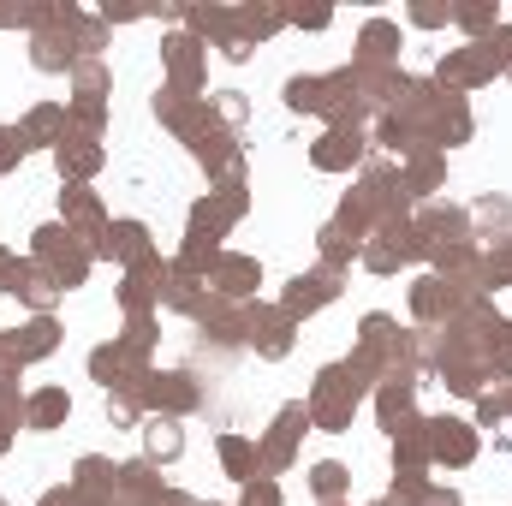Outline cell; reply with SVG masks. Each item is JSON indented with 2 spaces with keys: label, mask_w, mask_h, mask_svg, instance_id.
<instances>
[{
  "label": "cell",
  "mask_w": 512,
  "mask_h": 506,
  "mask_svg": "<svg viewBox=\"0 0 512 506\" xmlns=\"http://www.w3.org/2000/svg\"><path fill=\"white\" fill-rule=\"evenodd\" d=\"M66 411H72V399H66L60 387H48V393H36V399L24 405V423H30V429H54Z\"/></svg>",
  "instance_id": "8fae6325"
},
{
  "label": "cell",
  "mask_w": 512,
  "mask_h": 506,
  "mask_svg": "<svg viewBox=\"0 0 512 506\" xmlns=\"http://www.w3.org/2000/svg\"><path fill=\"white\" fill-rule=\"evenodd\" d=\"M453 24H465V30H495V6H471V12H453Z\"/></svg>",
  "instance_id": "d4e9b609"
},
{
  "label": "cell",
  "mask_w": 512,
  "mask_h": 506,
  "mask_svg": "<svg viewBox=\"0 0 512 506\" xmlns=\"http://www.w3.org/2000/svg\"><path fill=\"white\" fill-rule=\"evenodd\" d=\"M167 60H173V90H197V42L191 36H173L167 42Z\"/></svg>",
  "instance_id": "30bf717a"
},
{
  "label": "cell",
  "mask_w": 512,
  "mask_h": 506,
  "mask_svg": "<svg viewBox=\"0 0 512 506\" xmlns=\"http://www.w3.org/2000/svg\"><path fill=\"white\" fill-rule=\"evenodd\" d=\"M501 411H512V387H507V399H501Z\"/></svg>",
  "instance_id": "4dcf8cb0"
},
{
  "label": "cell",
  "mask_w": 512,
  "mask_h": 506,
  "mask_svg": "<svg viewBox=\"0 0 512 506\" xmlns=\"http://www.w3.org/2000/svg\"><path fill=\"white\" fill-rule=\"evenodd\" d=\"M358 155H364V137H358V131H340V126L310 149V161H316V167H328V173H334V167H352Z\"/></svg>",
  "instance_id": "277c9868"
},
{
  "label": "cell",
  "mask_w": 512,
  "mask_h": 506,
  "mask_svg": "<svg viewBox=\"0 0 512 506\" xmlns=\"http://www.w3.org/2000/svg\"><path fill=\"white\" fill-rule=\"evenodd\" d=\"M215 286H221V298L251 292V286H256V262H251V256H221V262H215Z\"/></svg>",
  "instance_id": "52a82bcc"
},
{
  "label": "cell",
  "mask_w": 512,
  "mask_h": 506,
  "mask_svg": "<svg viewBox=\"0 0 512 506\" xmlns=\"http://www.w3.org/2000/svg\"><path fill=\"white\" fill-rule=\"evenodd\" d=\"M310 489H316L322 501H340V495H346V465H316V471H310Z\"/></svg>",
  "instance_id": "ffe728a7"
},
{
  "label": "cell",
  "mask_w": 512,
  "mask_h": 506,
  "mask_svg": "<svg viewBox=\"0 0 512 506\" xmlns=\"http://www.w3.org/2000/svg\"><path fill=\"white\" fill-rule=\"evenodd\" d=\"M322 506H346V501H322Z\"/></svg>",
  "instance_id": "d6a6232c"
},
{
  "label": "cell",
  "mask_w": 512,
  "mask_h": 506,
  "mask_svg": "<svg viewBox=\"0 0 512 506\" xmlns=\"http://www.w3.org/2000/svg\"><path fill=\"white\" fill-rule=\"evenodd\" d=\"M96 256H126L131 268L137 262H149V227H137V221H114L108 233H102V245H96Z\"/></svg>",
  "instance_id": "6da1fadb"
},
{
  "label": "cell",
  "mask_w": 512,
  "mask_h": 506,
  "mask_svg": "<svg viewBox=\"0 0 512 506\" xmlns=\"http://www.w3.org/2000/svg\"><path fill=\"white\" fill-rule=\"evenodd\" d=\"M0 346H6L18 364H30V358H48V352H54V322H48V316H36L30 328H18V334H12V340H0Z\"/></svg>",
  "instance_id": "8992f818"
},
{
  "label": "cell",
  "mask_w": 512,
  "mask_h": 506,
  "mask_svg": "<svg viewBox=\"0 0 512 506\" xmlns=\"http://www.w3.org/2000/svg\"><path fill=\"white\" fill-rule=\"evenodd\" d=\"M471 453H477V435H471L465 423H453V417L429 423V459H453V465H465Z\"/></svg>",
  "instance_id": "7a4b0ae2"
},
{
  "label": "cell",
  "mask_w": 512,
  "mask_h": 506,
  "mask_svg": "<svg viewBox=\"0 0 512 506\" xmlns=\"http://www.w3.org/2000/svg\"><path fill=\"white\" fill-rule=\"evenodd\" d=\"M66 215H72L78 227H102V209H96L90 191H66Z\"/></svg>",
  "instance_id": "44dd1931"
},
{
  "label": "cell",
  "mask_w": 512,
  "mask_h": 506,
  "mask_svg": "<svg viewBox=\"0 0 512 506\" xmlns=\"http://www.w3.org/2000/svg\"><path fill=\"white\" fill-rule=\"evenodd\" d=\"M286 102H292L298 114H304V108H310V114H328V78H292V84H286Z\"/></svg>",
  "instance_id": "7c38bea8"
},
{
  "label": "cell",
  "mask_w": 512,
  "mask_h": 506,
  "mask_svg": "<svg viewBox=\"0 0 512 506\" xmlns=\"http://www.w3.org/2000/svg\"><path fill=\"white\" fill-rule=\"evenodd\" d=\"M24 149H30V143H24V131H18V126H0V173H12Z\"/></svg>",
  "instance_id": "603a6c76"
},
{
  "label": "cell",
  "mask_w": 512,
  "mask_h": 506,
  "mask_svg": "<svg viewBox=\"0 0 512 506\" xmlns=\"http://www.w3.org/2000/svg\"><path fill=\"white\" fill-rule=\"evenodd\" d=\"M245 506H280V489L262 477V483H251V489H245Z\"/></svg>",
  "instance_id": "484cf974"
},
{
  "label": "cell",
  "mask_w": 512,
  "mask_h": 506,
  "mask_svg": "<svg viewBox=\"0 0 512 506\" xmlns=\"http://www.w3.org/2000/svg\"><path fill=\"white\" fill-rule=\"evenodd\" d=\"M72 84H78V96H84V102H96V96L108 90V72H102L96 60H78V66H72Z\"/></svg>",
  "instance_id": "d6986e66"
},
{
  "label": "cell",
  "mask_w": 512,
  "mask_h": 506,
  "mask_svg": "<svg viewBox=\"0 0 512 506\" xmlns=\"http://www.w3.org/2000/svg\"><path fill=\"white\" fill-rule=\"evenodd\" d=\"M60 131V143H66V114L60 108H36L30 120H24V143H42V137H54Z\"/></svg>",
  "instance_id": "2e32d148"
},
{
  "label": "cell",
  "mask_w": 512,
  "mask_h": 506,
  "mask_svg": "<svg viewBox=\"0 0 512 506\" xmlns=\"http://www.w3.org/2000/svg\"><path fill=\"white\" fill-rule=\"evenodd\" d=\"M155 346V322L149 316H131V328H126V358H143Z\"/></svg>",
  "instance_id": "7402d4cb"
},
{
  "label": "cell",
  "mask_w": 512,
  "mask_h": 506,
  "mask_svg": "<svg viewBox=\"0 0 512 506\" xmlns=\"http://www.w3.org/2000/svg\"><path fill=\"white\" fill-rule=\"evenodd\" d=\"M215 108H221V120H245V102H239V90H221V96H215Z\"/></svg>",
  "instance_id": "4316f807"
},
{
  "label": "cell",
  "mask_w": 512,
  "mask_h": 506,
  "mask_svg": "<svg viewBox=\"0 0 512 506\" xmlns=\"http://www.w3.org/2000/svg\"><path fill=\"white\" fill-rule=\"evenodd\" d=\"M376 506H399V501H393V495H387V501H376Z\"/></svg>",
  "instance_id": "1f68e13d"
},
{
  "label": "cell",
  "mask_w": 512,
  "mask_h": 506,
  "mask_svg": "<svg viewBox=\"0 0 512 506\" xmlns=\"http://www.w3.org/2000/svg\"><path fill=\"white\" fill-rule=\"evenodd\" d=\"M280 30V12H239V36L251 42V36H274Z\"/></svg>",
  "instance_id": "cb8c5ba5"
},
{
  "label": "cell",
  "mask_w": 512,
  "mask_h": 506,
  "mask_svg": "<svg viewBox=\"0 0 512 506\" xmlns=\"http://www.w3.org/2000/svg\"><path fill=\"white\" fill-rule=\"evenodd\" d=\"M251 340L268 352V358H280V352L292 346V316H286V310H256L251 316Z\"/></svg>",
  "instance_id": "5b68a950"
},
{
  "label": "cell",
  "mask_w": 512,
  "mask_h": 506,
  "mask_svg": "<svg viewBox=\"0 0 512 506\" xmlns=\"http://www.w3.org/2000/svg\"><path fill=\"white\" fill-rule=\"evenodd\" d=\"M221 459H227V471H233V477H245V483L256 477V447H251V441L227 435V441H221Z\"/></svg>",
  "instance_id": "9a60e30c"
},
{
  "label": "cell",
  "mask_w": 512,
  "mask_h": 506,
  "mask_svg": "<svg viewBox=\"0 0 512 506\" xmlns=\"http://www.w3.org/2000/svg\"><path fill=\"white\" fill-rule=\"evenodd\" d=\"M36 66H42V72H66V66H72V42H60V36H36Z\"/></svg>",
  "instance_id": "e0dca14e"
},
{
  "label": "cell",
  "mask_w": 512,
  "mask_h": 506,
  "mask_svg": "<svg viewBox=\"0 0 512 506\" xmlns=\"http://www.w3.org/2000/svg\"><path fill=\"white\" fill-rule=\"evenodd\" d=\"M393 48H399V30H393L387 18H376V24L364 30V66H387Z\"/></svg>",
  "instance_id": "4fadbf2b"
},
{
  "label": "cell",
  "mask_w": 512,
  "mask_h": 506,
  "mask_svg": "<svg viewBox=\"0 0 512 506\" xmlns=\"http://www.w3.org/2000/svg\"><path fill=\"white\" fill-rule=\"evenodd\" d=\"M411 18H417V24H441V18H453V12H441V6H417Z\"/></svg>",
  "instance_id": "f1b7e54d"
},
{
  "label": "cell",
  "mask_w": 512,
  "mask_h": 506,
  "mask_svg": "<svg viewBox=\"0 0 512 506\" xmlns=\"http://www.w3.org/2000/svg\"><path fill=\"white\" fill-rule=\"evenodd\" d=\"M334 280H340L334 268H328V274H310V280H292V292H286V316H310L316 304H328V298L340 292Z\"/></svg>",
  "instance_id": "3957f363"
},
{
  "label": "cell",
  "mask_w": 512,
  "mask_h": 506,
  "mask_svg": "<svg viewBox=\"0 0 512 506\" xmlns=\"http://www.w3.org/2000/svg\"><path fill=\"white\" fill-rule=\"evenodd\" d=\"M6 441H12V435H6V423H0V453H6Z\"/></svg>",
  "instance_id": "f546056e"
},
{
  "label": "cell",
  "mask_w": 512,
  "mask_h": 506,
  "mask_svg": "<svg viewBox=\"0 0 512 506\" xmlns=\"http://www.w3.org/2000/svg\"><path fill=\"white\" fill-rule=\"evenodd\" d=\"M96 167H102V149H96L90 137L60 143V173H96Z\"/></svg>",
  "instance_id": "5bb4252c"
},
{
  "label": "cell",
  "mask_w": 512,
  "mask_h": 506,
  "mask_svg": "<svg viewBox=\"0 0 512 506\" xmlns=\"http://www.w3.org/2000/svg\"><path fill=\"white\" fill-rule=\"evenodd\" d=\"M411 304H417V316H447V310H453V298L441 292V280H417Z\"/></svg>",
  "instance_id": "ac0fdd59"
},
{
  "label": "cell",
  "mask_w": 512,
  "mask_h": 506,
  "mask_svg": "<svg viewBox=\"0 0 512 506\" xmlns=\"http://www.w3.org/2000/svg\"><path fill=\"white\" fill-rule=\"evenodd\" d=\"M90 370H96V381H108L114 393L131 381V358H126V346H96L90 352Z\"/></svg>",
  "instance_id": "9c48e42d"
},
{
  "label": "cell",
  "mask_w": 512,
  "mask_h": 506,
  "mask_svg": "<svg viewBox=\"0 0 512 506\" xmlns=\"http://www.w3.org/2000/svg\"><path fill=\"white\" fill-rule=\"evenodd\" d=\"M292 24H298V30H322V24H328V12H322V6H316V12H292Z\"/></svg>",
  "instance_id": "83f0119b"
},
{
  "label": "cell",
  "mask_w": 512,
  "mask_h": 506,
  "mask_svg": "<svg viewBox=\"0 0 512 506\" xmlns=\"http://www.w3.org/2000/svg\"><path fill=\"white\" fill-rule=\"evenodd\" d=\"M143 447H149V459H179L185 435H179L173 417H149V423H143Z\"/></svg>",
  "instance_id": "ba28073f"
}]
</instances>
